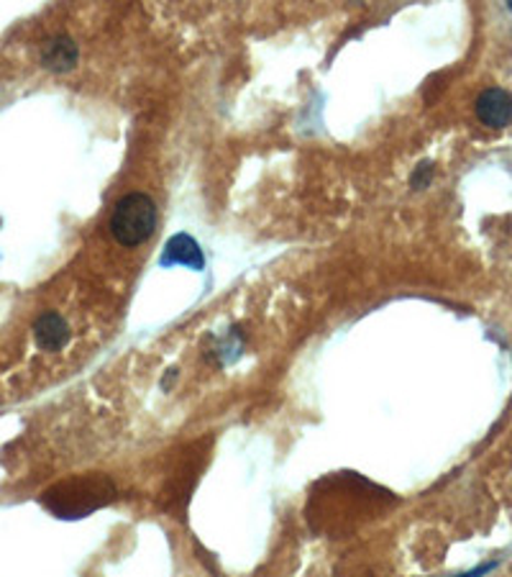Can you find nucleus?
<instances>
[{
	"label": "nucleus",
	"mask_w": 512,
	"mask_h": 577,
	"mask_svg": "<svg viewBox=\"0 0 512 577\" xmlns=\"http://www.w3.org/2000/svg\"><path fill=\"white\" fill-rule=\"evenodd\" d=\"M157 229V206L144 192H129L113 208L111 234L123 246H138Z\"/></svg>",
	"instance_id": "nucleus-1"
},
{
	"label": "nucleus",
	"mask_w": 512,
	"mask_h": 577,
	"mask_svg": "<svg viewBox=\"0 0 512 577\" xmlns=\"http://www.w3.org/2000/svg\"><path fill=\"white\" fill-rule=\"evenodd\" d=\"M69 336H73V331H69V323L65 321V315L57 313V311L42 313L34 323V339H36V346L42 352L65 349Z\"/></svg>",
	"instance_id": "nucleus-2"
},
{
	"label": "nucleus",
	"mask_w": 512,
	"mask_h": 577,
	"mask_svg": "<svg viewBox=\"0 0 512 577\" xmlns=\"http://www.w3.org/2000/svg\"><path fill=\"white\" fill-rule=\"evenodd\" d=\"M477 115L485 126L505 129L512 121V96L502 88H490L477 98Z\"/></svg>",
	"instance_id": "nucleus-3"
},
{
	"label": "nucleus",
	"mask_w": 512,
	"mask_h": 577,
	"mask_svg": "<svg viewBox=\"0 0 512 577\" xmlns=\"http://www.w3.org/2000/svg\"><path fill=\"white\" fill-rule=\"evenodd\" d=\"M162 267H172V265H188L190 269H203L205 257L200 252V244L190 234H177L167 242L165 252H162Z\"/></svg>",
	"instance_id": "nucleus-4"
},
{
	"label": "nucleus",
	"mask_w": 512,
	"mask_h": 577,
	"mask_svg": "<svg viewBox=\"0 0 512 577\" xmlns=\"http://www.w3.org/2000/svg\"><path fill=\"white\" fill-rule=\"evenodd\" d=\"M42 62H44V67L54 69V73H67V69H73L77 62V46L73 38H67V36L52 38V42L44 46Z\"/></svg>",
	"instance_id": "nucleus-5"
},
{
	"label": "nucleus",
	"mask_w": 512,
	"mask_h": 577,
	"mask_svg": "<svg viewBox=\"0 0 512 577\" xmlns=\"http://www.w3.org/2000/svg\"><path fill=\"white\" fill-rule=\"evenodd\" d=\"M431 175H433V169L428 165L418 167V173L413 175V188H425V185L431 182Z\"/></svg>",
	"instance_id": "nucleus-6"
},
{
	"label": "nucleus",
	"mask_w": 512,
	"mask_h": 577,
	"mask_svg": "<svg viewBox=\"0 0 512 577\" xmlns=\"http://www.w3.org/2000/svg\"><path fill=\"white\" fill-rule=\"evenodd\" d=\"M487 569H490V567H482V569H477V573H471V575H461V577H477V575H482V573H487Z\"/></svg>",
	"instance_id": "nucleus-7"
},
{
	"label": "nucleus",
	"mask_w": 512,
	"mask_h": 577,
	"mask_svg": "<svg viewBox=\"0 0 512 577\" xmlns=\"http://www.w3.org/2000/svg\"><path fill=\"white\" fill-rule=\"evenodd\" d=\"M510 11H512V3H510Z\"/></svg>",
	"instance_id": "nucleus-8"
}]
</instances>
